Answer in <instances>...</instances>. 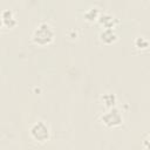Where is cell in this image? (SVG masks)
<instances>
[{
  "instance_id": "cell-1",
  "label": "cell",
  "mask_w": 150,
  "mask_h": 150,
  "mask_svg": "<svg viewBox=\"0 0 150 150\" xmlns=\"http://www.w3.org/2000/svg\"><path fill=\"white\" fill-rule=\"evenodd\" d=\"M54 36H55L54 29L52 28V26L48 22H45V21L40 22L35 27V29L33 30V34H32L33 41L39 46H47V45L52 43L54 40Z\"/></svg>"
},
{
  "instance_id": "cell-2",
  "label": "cell",
  "mask_w": 150,
  "mask_h": 150,
  "mask_svg": "<svg viewBox=\"0 0 150 150\" xmlns=\"http://www.w3.org/2000/svg\"><path fill=\"white\" fill-rule=\"evenodd\" d=\"M101 122L108 127V128H115L118 127L123 123V116L122 112L120 111V109H117L116 107L108 109L105 112H103L101 115Z\"/></svg>"
},
{
  "instance_id": "cell-3",
  "label": "cell",
  "mask_w": 150,
  "mask_h": 150,
  "mask_svg": "<svg viewBox=\"0 0 150 150\" xmlns=\"http://www.w3.org/2000/svg\"><path fill=\"white\" fill-rule=\"evenodd\" d=\"M29 134L33 139H35L38 142H46L47 139H49L50 130H49V127L45 122L38 121L34 124H32V127L29 129Z\"/></svg>"
},
{
  "instance_id": "cell-4",
  "label": "cell",
  "mask_w": 150,
  "mask_h": 150,
  "mask_svg": "<svg viewBox=\"0 0 150 150\" xmlns=\"http://www.w3.org/2000/svg\"><path fill=\"white\" fill-rule=\"evenodd\" d=\"M16 23H18V21L15 19V15H14L13 11L4 9L1 12V25H2V27L13 28V27L16 26Z\"/></svg>"
},
{
  "instance_id": "cell-5",
  "label": "cell",
  "mask_w": 150,
  "mask_h": 150,
  "mask_svg": "<svg viewBox=\"0 0 150 150\" xmlns=\"http://www.w3.org/2000/svg\"><path fill=\"white\" fill-rule=\"evenodd\" d=\"M100 25L103 26V28H108V29H114L116 25H118V20L116 18H114L111 14L109 13H103V14H100L98 16V20Z\"/></svg>"
},
{
  "instance_id": "cell-6",
  "label": "cell",
  "mask_w": 150,
  "mask_h": 150,
  "mask_svg": "<svg viewBox=\"0 0 150 150\" xmlns=\"http://www.w3.org/2000/svg\"><path fill=\"white\" fill-rule=\"evenodd\" d=\"M100 40L105 45H110L117 40V34H116L115 29L104 28L100 32Z\"/></svg>"
},
{
  "instance_id": "cell-7",
  "label": "cell",
  "mask_w": 150,
  "mask_h": 150,
  "mask_svg": "<svg viewBox=\"0 0 150 150\" xmlns=\"http://www.w3.org/2000/svg\"><path fill=\"white\" fill-rule=\"evenodd\" d=\"M102 101H103V103H104V105L108 108V109H110V108H114L115 107V104H116V95L115 94H112V93H105V94H103L102 95Z\"/></svg>"
},
{
  "instance_id": "cell-8",
  "label": "cell",
  "mask_w": 150,
  "mask_h": 150,
  "mask_svg": "<svg viewBox=\"0 0 150 150\" xmlns=\"http://www.w3.org/2000/svg\"><path fill=\"white\" fill-rule=\"evenodd\" d=\"M83 15H84V19H86L87 21L93 22V21H95V20H98L100 11H98V8H96V7H90V8H88V9L84 12Z\"/></svg>"
},
{
  "instance_id": "cell-9",
  "label": "cell",
  "mask_w": 150,
  "mask_h": 150,
  "mask_svg": "<svg viewBox=\"0 0 150 150\" xmlns=\"http://www.w3.org/2000/svg\"><path fill=\"white\" fill-rule=\"evenodd\" d=\"M135 46H136L138 49H146V48L150 46V42H149L144 36H138V38H136V40H135Z\"/></svg>"
},
{
  "instance_id": "cell-10",
  "label": "cell",
  "mask_w": 150,
  "mask_h": 150,
  "mask_svg": "<svg viewBox=\"0 0 150 150\" xmlns=\"http://www.w3.org/2000/svg\"><path fill=\"white\" fill-rule=\"evenodd\" d=\"M142 146H143L144 150H150V134H148V135L143 138Z\"/></svg>"
}]
</instances>
